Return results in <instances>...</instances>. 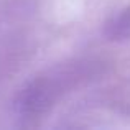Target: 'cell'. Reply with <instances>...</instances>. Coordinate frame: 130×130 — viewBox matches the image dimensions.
<instances>
[{
    "label": "cell",
    "mask_w": 130,
    "mask_h": 130,
    "mask_svg": "<svg viewBox=\"0 0 130 130\" xmlns=\"http://www.w3.org/2000/svg\"><path fill=\"white\" fill-rule=\"evenodd\" d=\"M101 63L69 59L43 69L23 84L13 102L15 114L23 120H35L51 110L64 95L101 74Z\"/></svg>",
    "instance_id": "1"
},
{
    "label": "cell",
    "mask_w": 130,
    "mask_h": 130,
    "mask_svg": "<svg viewBox=\"0 0 130 130\" xmlns=\"http://www.w3.org/2000/svg\"><path fill=\"white\" fill-rule=\"evenodd\" d=\"M102 35L112 43L130 41V7L117 10L105 20L102 26Z\"/></svg>",
    "instance_id": "2"
}]
</instances>
